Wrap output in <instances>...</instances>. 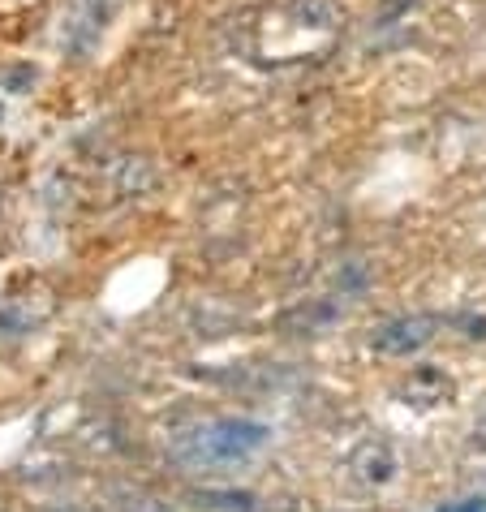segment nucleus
Masks as SVG:
<instances>
[{
    "label": "nucleus",
    "mask_w": 486,
    "mask_h": 512,
    "mask_svg": "<svg viewBox=\"0 0 486 512\" xmlns=\"http://www.w3.org/2000/svg\"><path fill=\"white\" fill-rule=\"evenodd\" d=\"M267 444V426L246 418H216L185 431L173 444V457L185 469H237Z\"/></svg>",
    "instance_id": "nucleus-1"
},
{
    "label": "nucleus",
    "mask_w": 486,
    "mask_h": 512,
    "mask_svg": "<svg viewBox=\"0 0 486 512\" xmlns=\"http://www.w3.org/2000/svg\"><path fill=\"white\" fill-rule=\"evenodd\" d=\"M456 512H482V500H469L465 508H456Z\"/></svg>",
    "instance_id": "nucleus-2"
}]
</instances>
